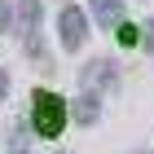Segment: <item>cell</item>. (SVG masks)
<instances>
[{"instance_id":"cell-6","label":"cell","mask_w":154,"mask_h":154,"mask_svg":"<svg viewBox=\"0 0 154 154\" xmlns=\"http://www.w3.org/2000/svg\"><path fill=\"white\" fill-rule=\"evenodd\" d=\"M9 154H31V145H26V137H22V132H13V145H9Z\"/></svg>"},{"instance_id":"cell-1","label":"cell","mask_w":154,"mask_h":154,"mask_svg":"<svg viewBox=\"0 0 154 154\" xmlns=\"http://www.w3.org/2000/svg\"><path fill=\"white\" fill-rule=\"evenodd\" d=\"M62 128H66V101H62L57 93L40 88L35 93V132L40 137H57Z\"/></svg>"},{"instance_id":"cell-2","label":"cell","mask_w":154,"mask_h":154,"mask_svg":"<svg viewBox=\"0 0 154 154\" xmlns=\"http://www.w3.org/2000/svg\"><path fill=\"white\" fill-rule=\"evenodd\" d=\"M57 31H62V48H66V53H75V48L84 44V31H88V22H84V13H79V9H62Z\"/></svg>"},{"instance_id":"cell-10","label":"cell","mask_w":154,"mask_h":154,"mask_svg":"<svg viewBox=\"0 0 154 154\" xmlns=\"http://www.w3.org/2000/svg\"><path fill=\"white\" fill-rule=\"evenodd\" d=\"M5 93H9V75L0 71V97H5Z\"/></svg>"},{"instance_id":"cell-3","label":"cell","mask_w":154,"mask_h":154,"mask_svg":"<svg viewBox=\"0 0 154 154\" xmlns=\"http://www.w3.org/2000/svg\"><path fill=\"white\" fill-rule=\"evenodd\" d=\"M84 88H115V66L110 62H93V66H84Z\"/></svg>"},{"instance_id":"cell-5","label":"cell","mask_w":154,"mask_h":154,"mask_svg":"<svg viewBox=\"0 0 154 154\" xmlns=\"http://www.w3.org/2000/svg\"><path fill=\"white\" fill-rule=\"evenodd\" d=\"M97 115H101L97 97H93V93H84L79 101H75V119H79V123H97Z\"/></svg>"},{"instance_id":"cell-9","label":"cell","mask_w":154,"mask_h":154,"mask_svg":"<svg viewBox=\"0 0 154 154\" xmlns=\"http://www.w3.org/2000/svg\"><path fill=\"white\" fill-rule=\"evenodd\" d=\"M145 48H150V53H154V22L145 26Z\"/></svg>"},{"instance_id":"cell-8","label":"cell","mask_w":154,"mask_h":154,"mask_svg":"<svg viewBox=\"0 0 154 154\" xmlns=\"http://www.w3.org/2000/svg\"><path fill=\"white\" fill-rule=\"evenodd\" d=\"M5 26H9V5L0 0V31H5Z\"/></svg>"},{"instance_id":"cell-7","label":"cell","mask_w":154,"mask_h":154,"mask_svg":"<svg viewBox=\"0 0 154 154\" xmlns=\"http://www.w3.org/2000/svg\"><path fill=\"white\" fill-rule=\"evenodd\" d=\"M119 31V44H137V31H132V26H115Z\"/></svg>"},{"instance_id":"cell-4","label":"cell","mask_w":154,"mask_h":154,"mask_svg":"<svg viewBox=\"0 0 154 154\" xmlns=\"http://www.w3.org/2000/svg\"><path fill=\"white\" fill-rule=\"evenodd\" d=\"M93 18L101 26H119L123 22V5H119V0H93Z\"/></svg>"}]
</instances>
